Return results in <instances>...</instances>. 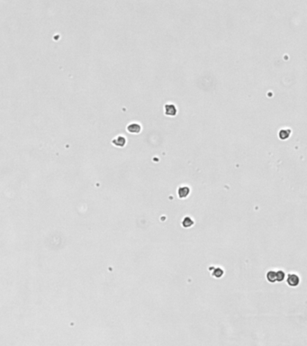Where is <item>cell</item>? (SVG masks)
<instances>
[{"mask_svg":"<svg viewBox=\"0 0 307 346\" xmlns=\"http://www.w3.org/2000/svg\"><path fill=\"white\" fill-rule=\"evenodd\" d=\"M285 276H286V274L281 270H278V271H273L272 270V271H268L267 273V279L270 283L281 282L285 279Z\"/></svg>","mask_w":307,"mask_h":346,"instance_id":"obj_1","label":"cell"},{"mask_svg":"<svg viewBox=\"0 0 307 346\" xmlns=\"http://www.w3.org/2000/svg\"><path fill=\"white\" fill-rule=\"evenodd\" d=\"M286 282H287V284L290 287L295 288V287H297L300 284V277L298 275L295 274V273H290L287 276Z\"/></svg>","mask_w":307,"mask_h":346,"instance_id":"obj_2","label":"cell"},{"mask_svg":"<svg viewBox=\"0 0 307 346\" xmlns=\"http://www.w3.org/2000/svg\"><path fill=\"white\" fill-rule=\"evenodd\" d=\"M127 130H128V132H130V133H133V134H138V133L141 132V125H140L139 123H131V124L128 125Z\"/></svg>","mask_w":307,"mask_h":346,"instance_id":"obj_3","label":"cell"},{"mask_svg":"<svg viewBox=\"0 0 307 346\" xmlns=\"http://www.w3.org/2000/svg\"><path fill=\"white\" fill-rule=\"evenodd\" d=\"M177 114V108L173 105H167L165 106V115L169 116H175Z\"/></svg>","mask_w":307,"mask_h":346,"instance_id":"obj_4","label":"cell"},{"mask_svg":"<svg viewBox=\"0 0 307 346\" xmlns=\"http://www.w3.org/2000/svg\"><path fill=\"white\" fill-rule=\"evenodd\" d=\"M190 193V190L188 187H179L178 190V196L179 198H187Z\"/></svg>","mask_w":307,"mask_h":346,"instance_id":"obj_5","label":"cell"},{"mask_svg":"<svg viewBox=\"0 0 307 346\" xmlns=\"http://www.w3.org/2000/svg\"><path fill=\"white\" fill-rule=\"evenodd\" d=\"M210 270H212V275L214 276L215 278H222L223 276V270L221 269V268H218V267H213V268H210Z\"/></svg>","mask_w":307,"mask_h":346,"instance_id":"obj_6","label":"cell"},{"mask_svg":"<svg viewBox=\"0 0 307 346\" xmlns=\"http://www.w3.org/2000/svg\"><path fill=\"white\" fill-rule=\"evenodd\" d=\"M113 143H114V145H115V146L122 147V146H125V145L126 140H125V137H122V136H118V137H116V138L113 141Z\"/></svg>","mask_w":307,"mask_h":346,"instance_id":"obj_7","label":"cell"},{"mask_svg":"<svg viewBox=\"0 0 307 346\" xmlns=\"http://www.w3.org/2000/svg\"><path fill=\"white\" fill-rule=\"evenodd\" d=\"M290 134H291L290 130H288V129L287 130H281L279 133V137L281 139H287L290 136Z\"/></svg>","mask_w":307,"mask_h":346,"instance_id":"obj_8","label":"cell"},{"mask_svg":"<svg viewBox=\"0 0 307 346\" xmlns=\"http://www.w3.org/2000/svg\"><path fill=\"white\" fill-rule=\"evenodd\" d=\"M193 225H194V221L190 217H186L185 219H184L183 226L185 227H189V226H192Z\"/></svg>","mask_w":307,"mask_h":346,"instance_id":"obj_9","label":"cell"}]
</instances>
